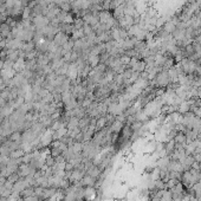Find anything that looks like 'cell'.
I'll return each instance as SVG.
<instances>
[{
    "mask_svg": "<svg viewBox=\"0 0 201 201\" xmlns=\"http://www.w3.org/2000/svg\"><path fill=\"white\" fill-rule=\"evenodd\" d=\"M20 194H22V196H23V198H29V196H32V195H34V187H32V186H30V187H26L23 192H20Z\"/></svg>",
    "mask_w": 201,
    "mask_h": 201,
    "instance_id": "6da1fadb",
    "label": "cell"
}]
</instances>
